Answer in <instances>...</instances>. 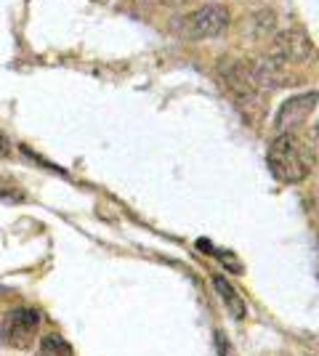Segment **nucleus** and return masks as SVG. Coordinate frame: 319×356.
I'll use <instances>...</instances> for the list:
<instances>
[{"mask_svg":"<svg viewBox=\"0 0 319 356\" xmlns=\"http://www.w3.org/2000/svg\"><path fill=\"white\" fill-rule=\"evenodd\" d=\"M38 330H40V314L32 306H22L14 309L3 316L0 322V343L16 348V351H27L32 348V343L38 338Z\"/></svg>","mask_w":319,"mask_h":356,"instance_id":"20e7f679","label":"nucleus"},{"mask_svg":"<svg viewBox=\"0 0 319 356\" xmlns=\"http://www.w3.org/2000/svg\"><path fill=\"white\" fill-rule=\"evenodd\" d=\"M163 3H170V6H186L189 0H163Z\"/></svg>","mask_w":319,"mask_h":356,"instance_id":"9d476101","label":"nucleus"},{"mask_svg":"<svg viewBox=\"0 0 319 356\" xmlns=\"http://www.w3.org/2000/svg\"><path fill=\"white\" fill-rule=\"evenodd\" d=\"M181 35L192 40H211L229 30V11L218 3H205L181 16Z\"/></svg>","mask_w":319,"mask_h":356,"instance_id":"7ed1b4c3","label":"nucleus"},{"mask_svg":"<svg viewBox=\"0 0 319 356\" xmlns=\"http://www.w3.org/2000/svg\"><path fill=\"white\" fill-rule=\"evenodd\" d=\"M317 136H319V122H317Z\"/></svg>","mask_w":319,"mask_h":356,"instance_id":"9b49d317","label":"nucleus"},{"mask_svg":"<svg viewBox=\"0 0 319 356\" xmlns=\"http://www.w3.org/2000/svg\"><path fill=\"white\" fill-rule=\"evenodd\" d=\"M35 356H72V348H69V343L59 338V335H46L40 346H38V351Z\"/></svg>","mask_w":319,"mask_h":356,"instance_id":"0eeeda50","label":"nucleus"},{"mask_svg":"<svg viewBox=\"0 0 319 356\" xmlns=\"http://www.w3.org/2000/svg\"><path fill=\"white\" fill-rule=\"evenodd\" d=\"M213 284H215V293L221 296V300H224V306L229 309V314H231L234 319H245L247 309H245L243 296L234 290V284L229 282V280H224V277H213Z\"/></svg>","mask_w":319,"mask_h":356,"instance_id":"423d86ee","label":"nucleus"},{"mask_svg":"<svg viewBox=\"0 0 319 356\" xmlns=\"http://www.w3.org/2000/svg\"><path fill=\"white\" fill-rule=\"evenodd\" d=\"M319 104V90H306V93H295L274 115V131L277 134H293L298 125H304L306 118L317 109Z\"/></svg>","mask_w":319,"mask_h":356,"instance_id":"39448f33","label":"nucleus"},{"mask_svg":"<svg viewBox=\"0 0 319 356\" xmlns=\"http://www.w3.org/2000/svg\"><path fill=\"white\" fill-rule=\"evenodd\" d=\"M221 83L227 88V96L231 104L243 112L245 120L259 122L269 109L266 88L256 80L247 61H224L221 64Z\"/></svg>","mask_w":319,"mask_h":356,"instance_id":"f257e3e1","label":"nucleus"},{"mask_svg":"<svg viewBox=\"0 0 319 356\" xmlns=\"http://www.w3.org/2000/svg\"><path fill=\"white\" fill-rule=\"evenodd\" d=\"M266 165L279 184H301L314 168V154L295 134H277L266 152Z\"/></svg>","mask_w":319,"mask_h":356,"instance_id":"f03ea898","label":"nucleus"},{"mask_svg":"<svg viewBox=\"0 0 319 356\" xmlns=\"http://www.w3.org/2000/svg\"><path fill=\"white\" fill-rule=\"evenodd\" d=\"M24 200H27V194L19 184H14L11 178L0 176V202H24Z\"/></svg>","mask_w":319,"mask_h":356,"instance_id":"6e6552de","label":"nucleus"},{"mask_svg":"<svg viewBox=\"0 0 319 356\" xmlns=\"http://www.w3.org/2000/svg\"><path fill=\"white\" fill-rule=\"evenodd\" d=\"M0 157H11V141L3 131H0Z\"/></svg>","mask_w":319,"mask_h":356,"instance_id":"1a4fd4ad","label":"nucleus"}]
</instances>
